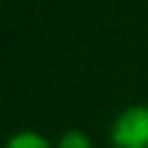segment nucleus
I'll list each match as a JSON object with an SVG mask.
<instances>
[{"mask_svg":"<svg viewBox=\"0 0 148 148\" xmlns=\"http://www.w3.org/2000/svg\"><path fill=\"white\" fill-rule=\"evenodd\" d=\"M113 148H148V105H131L116 116L109 131Z\"/></svg>","mask_w":148,"mask_h":148,"instance_id":"1","label":"nucleus"},{"mask_svg":"<svg viewBox=\"0 0 148 148\" xmlns=\"http://www.w3.org/2000/svg\"><path fill=\"white\" fill-rule=\"evenodd\" d=\"M5 148H55L46 135L37 133V131H18L7 139Z\"/></svg>","mask_w":148,"mask_h":148,"instance_id":"2","label":"nucleus"},{"mask_svg":"<svg viewBox=\"0 0 148 148\" xmlns=\"http://www.w3.org/2000/svg\"><path fill=\"white\" fill-rule=\"evenodd\" d=\"M55 148H92V139H89V135L85 131L70 129L59 135Z\"/></svg>","mask_w":148,"mask_h":148,"instance_id":"3","label":"nucleus"}]
</instances>
